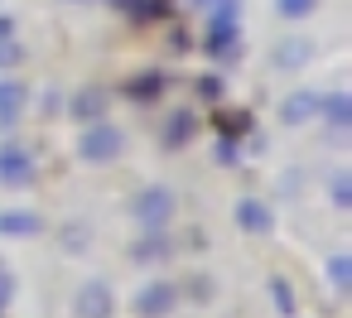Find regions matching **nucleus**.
Masks as SVG:
<instances>
[{
	"mask_svg": "<svg viewBox=\"0 0 352 318\" xmlns=\"http://www.w3.org/2000/svg\"><path fill=\"white\" fill-rule=\"evenodd\" d=\"M174 207H179V203H174V188L155 183V188H140V193H135L131 217H135V227H140V231H169Z\"/></svg>",
	"mask_w": 352,
	"mask_h": 318,
	"instance_id": "nucleus-1",
	"label": "nucleus"
},
{
	"mask_svg": "<svg viewBox=\"0 0 352 318\" xmlns=\"http://www.w3.org/2000/svg\"><path fill=\"white\" fill-rule=\"evenodd\" d=\"M121 150H126V135H121L116 126H92V130H82V140H78V159H82V164H111Z\"/></svg>",
	"mask_w": 352,
	"mask_h": 318,
	"instance_id": "nucleus-2",
	"label": "nucleus"
},
{
	"mask_svg": "<svg viewBox=\"0 0 352 318\" xmlns=\"http://www.w3.org/2000/svg\"><path fill=\"white\" fill-rule=\"evenodd\" d=\"M0 183L6 188H30L34 183V155L25 145H0Z\"/></svg>",
	"mask_w": 352,
	"mask_h": 318,
	"instance_id": "nucleus-3",
	"label": "nucleus"
},
{
	"mask_svg": "<svg viewBox=\"0 0 352 318\" xmlns=\"http://www.w3.org/2000/svg\"><path fill=\"white\" fill-rule=\"evenodd\" d=\"M174 299H179V289H174L169 280H150V284L135 294V313H140V318H164V313L174 308Z\"/></svg>",
	"mask_w": 352,
	"mask_h": 318,
	"instance_id": "nucleus-4",
	"label": "nucleus"
},
{
	"mask_svg": "<svg viewBox=\"0 0 352 318\" xmlns=\"http://www.w3.org/2000/svg\"><path fill=\"white\" fill-rule=\"evenodd\" d=\"M116 313V299H111V284L107 280H87L78 289V318H111Z\"/></svg>",
	"mask_w": 352,
	"mask_h": 318,
	"instance_id": "nucleus-5",
	"label": "nucleus"
},
{
	"mask_svg": "<svg viewBox=\"0 0 352 318\" xmlns=\"http://www.w3.org/2000/svg\"><path fill=\"white\" fill-rule=\"evenodd\" d=\"M236 227H246V231H270L275 227V212L261 203V198H236Z\"/></svg>",
	"mask_w": 352,
	"mask_h": 318,
	"instance_id": "nucleus-6",
	"label": "nucleus"
},
{
	"mask_svg": "<svg viewBox=\"0 0 352 318\" xmlns=\"http://www.w3.org/2000/svg\"><path fill=\"white\" fill-rule=\"evenodd\" d=\"M20 111H25V87L15 78H0V126L20 121Z\"/></svg>",
	"mask_w": 352,
	"mask_h": 318,
	"instance_id": "nucleus-7",
	"label": "nucleus"
},
{
	"mask_svg": "<svg viewBox=\"0 0 352 318\" xmlns=\"http://www.w3.org/2000/svg\"><path fill=\"white\" fill-rule=\"evenodd\" d=\"M44 222L34 212H0V236H39Z\"/></svg>",
	"mask_w": 352,
	"mask_h": 318,
	"instance_id": "nucleus-8",
	"label": "nucleus"
},
{
	"mask_svg": "<svg viewBox=\"0 0 352 318\" xmlns=\"http://www.w3.org/2000/svg\"><path fill=\"white\" fill-rule=\"evenodd\" d=\"M135 260H140V265H155V260H169V236H164V231H140V246H135Z\"/></svg>",
	"mask_w": 352,
	"mask_h": 318,
	"instance_id": "nucleus-9",
	"label": "nucleus"
},
{
	"mask_svg": "<svg viewBox=\"0 0 352 318\" xmlns=\"http://www.w3.org/2000/svg\"><path fill=\"white\" fill-rule=\"evenodd\" d=\"M318 102H323L318 92H294V97H285V121H289V126L309 121V116L318 111Z\"/></svg>",
	"mask_w": 352,
	"mask_h": 318,
	"instance_id": "nucleus-10",
	"label": "nucleus"
},
{
	"mask_svg": "<svg viewBox=\"0 0 352 318\" xmlns=\"http://www.w3.org/2000/svg\"><path fill=\"white\" fill-rule=\"evenodd\" d=\"M270 299H275V308H280V313H294V289H289V280H285V275H270Z\"/></svg>",
	"mask_w": 352,
	"mask_h": 318,
	"instance_id": "nucleus-11",
	"label": "nucleus"
},
{
	"mask_svg": "<svg viewBox=\"0 0 352 318\" xmlns=\"http://www.w3.org/2000/svg\"><path fill=\"white\" fill-rule=\"evenodd\" d=\"M73 116H78V121H82V116L97 121V116H102V92H82V97L73 102Z\"/></svg>",
	"mask_w": 352,
	"mask_h": 318,
	"instance_id": "nucleus-12",
	"label": "nucleus"
},
{
	"mask_svg": "<svg viewBox=\"0 0 352 318\" xmlns=\"http://www.w3.org/2000/svg\"><path fill=\"white\" fill-rule=\"evenodd\" d=\"M314 5H318V0H275V10L285 20H304V15H314Z\"/></svg>",
	"mask_w": 352,
	"mask_h": 318,
	"instance_id": "nucleus-13",
	"label": "nucleus"
},
{
	"mask_svg": "<svg viewBox=\"0 0 352 318\" xmlns=\"http://www.w3.org/2000/svg\"><path fill=\"white\" fill-rule=\"evenodd\" d=\"M304 58H309V44H304V39H294V44H285V49L275 54V63H285V68H299Z\"/></svg>",
	"mask_w": 352,
	"mask_h": 318,
	"instance_id": "nucleus-14",
	"label": "nucleus"
},
{
	"mask_svg": "<svg viewBox=\"0 0 352 318\" xmlns=\"http://www.w3.org/2000/svg\"><path fill=\"white\" fill-rule=\"evenodd\" d=\"M328 280H333L338 289H347V284H352V260H347V255H333V260H328Z\"/></svg>",
	"mask_w": 352,
	"mask_h": 318,
	"instance_id": "nucleus-15",
	"label": "nucleus"
},
{
	"mask_svg": "<svg viewBox=\"0 0 352 318\" xmlns=\"http://www.w3.org/2000/svg\"><path fill=\"white\" fill-rule=\"evenodd\" d=\"M318 106H328V121H333V126H347V97H328V102H318Z\"/></svg>",
	"mask_w": 352,
	"mask_h": 318,
	"instance_id": "nucleus-16",
	"label": "nucleus"
},
{
	"mask_svg": "<svg viewBox=\"0 0 352 318\" xmlns=\"http://www.w3.org/2000/svg\"><path fill=\"white\" fill-rule=\"evenodd\" d=\"M20 63V44L6 34V39H0V73H6V68H15Z\"/></svg>",
	"mask_w": 352,
	"mask_h": 318,
	"instance_id": "nucleus-17",
	"label": "nucleus"
},
{
	"mask_svg": "<svg viewBox=\"0 0 352 318\" xmlns=\"http://www.w3.org/2000/svg\"><path fill=\"white\" fill-rule=\"evenodd\" d=\"M188 126H193L188 116H174V126H169V135H164V140H169V145H184V135H188Z\"/></svg>",
	"mask_w": 352,
	"mask_h": 318,
	"instance_id": "nucleus-18",
	"label": "nucleus"
},
{
	"mask_svg": "<svg viewBox=\"0 0 352 318\" xmlns=\"http://www.w3.org/2000/svg\"><path fill=\"white\" fill-rule=\"evenodd\" d=\"M10 294H15V280H10L6 270H0V308H6V304H10Z\"/></svg>",
	"mask_w": 352,
	"mask_h": 318,
	"instance_id": "nucleus-19",
	"label": "nucleus"
},
{
	"mask_svg": "<svg viewBox=\"0 0 352 318\" xmlns=\"http://www.w3.org/2000/svg\"><path fill=\"white\" fill-rule=\"evenodd\" d=\"M333 198H338V203H347V198H352V193H347V179H342V174L333 179Z\"/></svg>",
	"mask_w": 352,
	"mask_h": 318,
	"instance_id": "nucleus-20",
	"label": "nucleus"
}]
</instances>
